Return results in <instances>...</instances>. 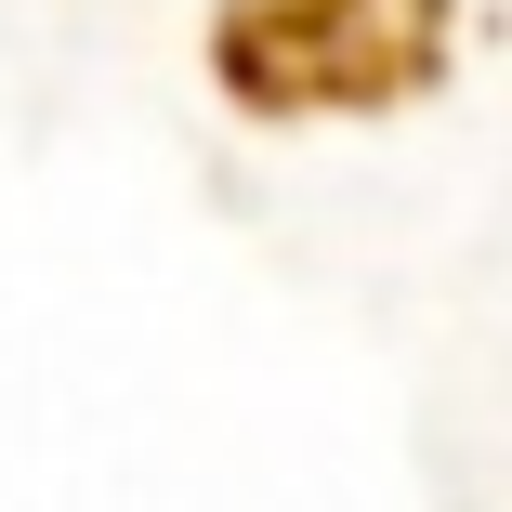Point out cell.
Listing matches in <instances>:
<instances>
[]
</instances>
